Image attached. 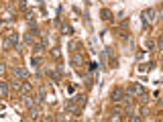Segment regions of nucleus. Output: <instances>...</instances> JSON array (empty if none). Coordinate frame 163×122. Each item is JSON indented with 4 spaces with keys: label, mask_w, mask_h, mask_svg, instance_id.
Here are the masks:
<instances>
[{
    "label": "nucleus",
    "mask_w": 163,
    "mask_h": 122,
    "mask_svg": "<svg viewBox=\"0 0 163 122\" xmlns=\"http://www.w3.org/2000/svg\"><path fill=\"white\" fill-rule=\"evenodd\" d=\"M47 100V90L45 87H39V92H37V102H45Z\"/></svg>",
    "instance_id": "6e6552de"
},
{
    "label": "nucleus",
    "mask_w": 163,
    "mask_h": 122,
    "mask_svg": "<svg viewBox=\"0 0 163 122\" xmlns=\"http://www.w3.org/2000/svg\"><path fill=\"white\" fill-rule=\"evenodd\" d=\"M145 49H147V51L155 49V41H153V39H145Z\"/></svg>",
    "instance_id": "9b49d317"
},
{
    "label": "nucleus",
    "mask_w": 163,
    "mask_h": 122,
    "mask_svg": "<svg viewBox=\"0 0 163 122\" xmlns=\"http://www.w3.org/2000/svg\"><path fill=\"white\" fill-rule=\"evenodd\" d=\"M110 98H112V102H116V104H118V102H122V100H124V90H122L120 86L112 87V92H110Z\"/></svg>",
    "instance_id": "f03ea898"
},
{
    "label": "nucleus",
    "mask_w": 163,
    "mask_h": 122,
    "mask_svg": "<svg viewBox=\"0 0 163 122\" xmlns=\"http://www.w3.org/2000/svg\"><path fill=\"white\" fill-rule=\"evenodd\" d=\"M37 116H39V108H37V106H29V118H37Z\"/></svg>",
    "instance_id": "9d476101"
},
{
    "label": "nucleus",
    "mask_w": 163,
    "mask_h": 122,
    "mask_svg": "<svg viewBox=\"0 0 163 122\" xmlns=\"http://www.w3.org/2000/svg\"><path fill=\"white\" fill-rule=\"evenodd\" d=\"M71 63H74V67H76L80 73H84V63H82V57H80L77 53H74V55H71Z\"/></svg>",
    "instance_id": "20e7f679"
},
{
    "label": "nucleus",
    "mask_w": 163,
    "mask_h": 122,
    "mask_svg": "<svg viewBox=\"0 0 163 122\" xmlns=\"http://www.w3.org/2000/svg\"><path fill=\"white\" fill-rule=\"evenodd\" d=\"M2 71H4V65H2V63H0V73H2Z\"/></svg>",
    "instance_id": "f3484780"
},
{
    "label": "nucleus",
    "mask_w": 163,
    "mask_h": 122,
    "mask_svg": "<svg viewBox=\"0 0 163 122\" xmlns=\"http://www.w3.org/2000/svg\"><path fill=\"white\" fill-rule=\"evenodd\" d=\"M51 55H53V57H55V59H57V57H59V55H61V51H59V49H53V51H51Z\"/></svg>",
    "instance_id": "dca6fc26"
},
{
    "label": "nucleus",
    "mask_w": 163,
    "mask_h": 122,
    "mask_svg": "<svg viewBox=\"0 0 163 122\" xmlns=\"http://www.w3.org/2000/svg\"><path fill=\"white\" fill-rule=\"evenodd\" d=\"M17 45H18V37H17V33H8V35H6V39H4V47L12 49V47H17Z\"/></svg>",
    "instance_id": "7ed1b4c3"
},
{
    "label": "nucleus",
    "mask_w": 163,
    "mask_h": 122,
    "mask_svg": "<svg viewBox=\"0 0 163 122\" xmlns=\"http://www.w3.org/2000/svg\"><path fill=\"white\" fill-rule=\"evenodd\" d=\"M124 94H127L129 98H135V96H143V94H145V90H143V86H141V84H130L129 90H127Z\"/></svg>",
    "instance_id": "f257e3e1"
},
{
    "label": "nucleus",
    "mask_w": 163,
    "mask_h": 122,
    "mask_svg": "<svg viewBox=\"0 0 163 122\" xmlns=\"http://www.w3.org/2000/svg\"><path fill=\"white\" fill-rule=\"evenodd\" d=\"M102 18H104V20H110L112 12H110V10H102Z\"/></svg>",
    "instance_id": "4468645a"
},
{
    "label": "nucleus",
    "mask_w": 163,
    "mask_h": 122,
    "mask_svg": "<svg viewBox=\"0 0 163 122\" xmlns=\"http://www.w3.org/2000/svg\"><path fill=\"white\" fill-rule=\"evenodd\" d=\"M31 65H33V67H41V65H43V57H39V55L31 57Z\"/></svg>",
    "instance_id": "1a4fd4ad"
},
{
    "label": "nucleus",
    "mask_w": 163,
    "mask_h": 122,
    "mask_svg": "<svg viewBox=\"0 0 163 122\" xmlns=\"http://www.w3.org/2000/svg\"><path fill=\"white\" fill-rule=\"evenodd\" d=\"M153 18H155V10L153 8H149V10L143 12V20H145L147 25H149V23H153Z\"/></svg>",
    "instance_id": "0eeeda50"
},
{
    "label": "nucleus",
    "mask_w": 163,
    "mask_h": 122,
    "mask_svg": "<svg viewBox=\"0 0 163 122\" xmlns=\"http://www.w3.org/2000/svg\"><path fill=\"white\" fill-rule=\"evenodd\" d=\"M12 73H14V78H18V79H27V78H29V73H27V69H23V67H18V65H14V67H12Z\"/></svg>",
    "instance_id": "423d86ee"
},
{
    "label": "nucleus",
    "mask_w": 163,
    "mask_h": 122,
    "mask_svg": "<svg viewBox=\"0 0 163 122\" xmlns=\"http://www.w3.org/2000/svg\"><path fill=\"white\" fill-rule=\"evenodd\" d=\"M0 94H2V96H6V94H8V86H6L4 81H0Z\"/></svg>",
    "instance_id": "f8f14e48"
},
{
    "label": "nucleus",
    "mask_w": 163,
    "mask_h": 122,
    "mask_svg": "<svg viewBox=\"0 0 163 122\" xmlns=\"http://www.w3.org/2000/svg\"><path fill=\"white\" fill-rule=\"evenodd\" d=\"M77 112H80V104H76L74 100H69L65 104V114H77Z\"/></svg>",
    "instance_id": "39448f33"
},
{
    "label": "nucleus",
    "mask_w": 163,
    "mask_h": 122,
    "mask_svg": "<svg viewBox=\"0 0 163 122\" xmlns=\"http://www.w3.org/2000/svg\"><path fill=\"white\" fill-rule=\"evenodd\" d=\"M120 114H122V110H114V112H112V116H110V120H120V118H122Z\"/></svg>",
    "instance_id": "ddd939ff"
},
{
    "label": "nucleus",
    "mask_w": 163,
    "mask_h": 122,
    "mask_svg": "<svg viewBox=\"0 0 163 122\" xmlns=\"http://www.w3.org/2000/svg\"><path fill=\"white\" fill-rule=\"evenodd\" d=\"M61 31H63L65 35H71V26L69 25H61Z\"/></svg>",
    "instance_id": "2eb2a0df"
}]
</instances>
